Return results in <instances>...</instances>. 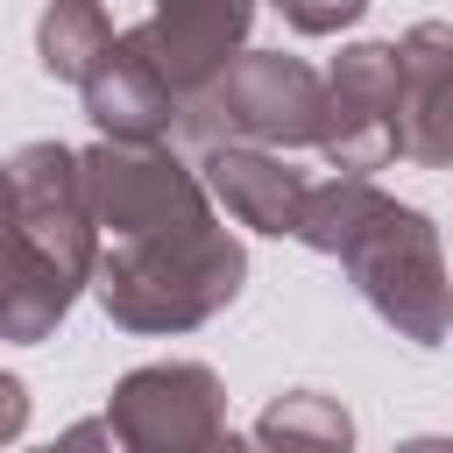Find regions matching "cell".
<instances>
[{
    "mask_svg": "<svg viewBox=\"0 0 453 453\" xmlns=\"http://www.w3.org/2000/svg\"><path fill=\"white\" fill-rule=\"evenodd\" d=\"M248 283V248L219 226H170L142 241H106L92 262V297L120 333H191L219 319Z\"/></svg>",
    "mask_w": 453,
    "mask_h": 453,
    "instance_id": "obj_1",
    "label": "cell"
},
{
    "mask_svg": "<svg viewBox=\"0 0 453 453\" xmlns=\"http://www.w3.org/2000/svg\"><path fill=\"white\" fill-rule=\"evenodd\" d=\"M333 262L347 269L361 304L396 340L446 347V333H453V269H446V241H439L432 212H418L403 198H382Z\"/></svg>",
    "mask_w": 453,
    "mask_h": 453,
    "instance_id": "obj_2",
    "label": "cell"
},
{
    "mask_svg": "<svg viewBox=\"0 0 453 453\" xmlns=\"http://www.w3.org/2000/svg\"><path fill=\"white\" fill-rule=\"evenodd\" d=\"M319 99H326V78L304 64V57H283V50H241L212 85H198L184 106H177V134L205 149H311L319 142Z\"/></svg>",
    "mask_w": 453,
    "mask_h": 453,
    "instance_id": "obj_3",
    "label": "cell"
},
{
    "mask_svg": "<svg viewBox=\"0 0 453 453\" xmlns=\"http://www.w3.org/2000/svg\"><path fill=\"white\" fill-rule=\"evenodd\" d=\"M78 163H85L92 226L113 234V241H142V234L212 219L205 177L163 142H92V149H78Z\"/></svg>",
    "mask_w": 453,
    "mask_h": 453,
    "instance_id": "obj_4",
    "label": "cell"
},
{
    "mask_svg": "<svg viewBox=\"0 0 453 453\" xmlns=\"http://www.w3.org/2000/svg\"><path fill=\"white\" fill-rule=\"evenodd\" d=\"M99 418L120 453H205L226 432V389L205 361H149L113 382Z\"/></svg>",
    "mask_w": 453,
    "mask_h": 453,
    "instance_id": "obj_5",
    "label": "cell"
},
{
    "mask_svg": "<svg viewBox=\"0 0 453 453\" xmlns=\"http://www.w3.org/2000/svg\"><path fill=\"white\" fill-rule=\"evenodd\" d=\"M7 198L14 219L28 234V248L64 276V283H92L99 262V226H92V198H85V163L71 142H21L7 163Z\"/></svg>",
    "mask_w": 453,
    "mask_h": 453,
    "instance_id": "obj_6",
    "label": "cell"
},
{
    "mask_svg": "<svg viewBox=\"0 0 453 453\" xmlns=\"http://www.w3.org/2000/svg\"><path fill=\"white\" fill-rule=\"evenodd\" d=\"M333 177H375L396 156V42H354L326 71L319 142Z\"/></svg>",
    "mask_w": 453,
    "mask_h": 453,
    "instance_id": "obj_7",
    "label": "cell"
},
{
    "mask_svg": "<svg viewBox=\"0 0 453 453\" xmlns=\"http://www.w3.org/2000/svg\"><path fill=\"white\" fill-rule=\"evenodd\" d=\"M248 28H255V0H149V21H134L177 106L248 50Z\"/></svg>",
    "mask_w": 453,
    "mask_h": 453,
    "instance_id": "obj_8",
    "label": "cell"
},
{
    "mask_svg": "<svg viewBox=\"0 0 453 453\" xmlns=\"http://www.w3.org/2000/svg\"><path fill=\"white\" fill-rule=\"evenodd\" d=\"M396 156L453 170V28L418 21L396 35Z\"/></svg>",
    "mask_w": 453,
    "mask_h": 453,
    "instance_id": "obj_9",
    "label": "cell"
},
{
    "mask_svg": "<svg viewBox=\"0 0 453 453\" xmlns=\"http://www.w3.org/2000/svg\"><path fill=\"white\" fill-rule=\"evenodd\" d=\"M78 92H85L99 142H163L177 127V92H170V78L156 71V57L142 50L134 28L113 35V50L99 57V71Z\"/></svg>",
    "mask_w": 453,
    "mask_h": 453,
    "instance_id": "obj_10",
    "label": "cell"
},
{
    "mask_svg": "<svg viewBox=\"0 0 453 453\" xmlns=\"http://www.w3.org/2000/svg\"><path fill=\"white\" fill-rule=\"evenodd\" d=\"M198 177H205V198L226 205L234 226H255V234H290L297 241V219H304V198H311V177L276 156V149H205L198 156Z\"/></svg>",
    "mask_w": 453,
    "mask_h": 453,
    "instance_id": "obj_11",
    "label": "cell"
},
{
    "mask_svg": "<svg viewBox=\"0 0 453 453\" xmlns=\"http://www.w3.org/2000/svg\"><path fill=\"white\" fill-rule=\"evenodd\" d=\"M78 304V283H64L21 234L14 198H7V170H0V340H50L64 326V311Z\"/></svg>",
    "mask_w": 453,
    "mask_h": 453,
    "instance_id": "obj_12",
    "label": "cell"
},
{
    "mask_svg": "<svg viewBox=\"0 0 453 453\" xmlns=\"http://www.w3.org/2000/svg\"><path fill=\"white\" fill-rule=\"evenodd\" d=\"M248 439L262 453H354V411L326 389H283L262 403Z\"/></svg>",
    "mask_w": 453,
    "mask_h": 453,
    "instance_id": "obj_13",
    "label": "cell"
},
{
    "mask_svg": "<svg viewBox=\"0 0 453 453\" xmlns=\"http://www.w3.org/2000/svg\"><path fill=\"white\" fill-rule=\"evenodd\" d=\"M113 35L120 28H113V14L99 0H50L42 21H35V64L57 85H85L99 71V57L113 50Z\"/></svg>",
    "mask_w": 453,
    "mask_h": 453,
    "instance_id": "obj_14",
    "label": "cell"
},
{
    "mask_svg": "<svg viewBox=\"0 0 453 453\" xmlns=\"http://www.w3.org/2000/svg\"><path fill=\"white\" fill-rule=\"evenodd\" d=\"M382 198H389V191H375V177H326V184H311V198H304L297 241H304L311 255H340Z\"/></svg>",
    "mask_w": 453,
    "mask_h": 453,
    "instance_id": "obj_15",
    "label": "cell"
},
{
    "mask_svg": "<svg viewBox=\"0 0 453 453\" xmlns=\"http://www.w3.org/2000/svg\"><path fill=\"white\" fill-rule=\"evenodd\" d=\"M276 14H283V28H297V35H340V28H354L361 14H368V0H269Z\"/></svg>",
    "mask_w": 453,
    "mask_h": 453,
    "instance_id": "obj_16",
    "label": "cell"
},
{
    "mask_svg": "<svg viewBox=\"0 0 453 453\" xmlns=\"http://www.w3.org/2000/svg\"><path fill=\"white\" fill-rule=\"evenodd\" d=\"M28 411H35V403H28V382L0 368V446H14V439L28 432Z\"/></svg>",
    "mask_w": 453,
    "mask_h": 453,
    "instance_id": "obj_17",
    "label": "cell"
},
{
    "mask_svg": "<svg viewBox=\"0 0 453 453\" xmlns=\"http://www.w3.org/2000/svg\"><path fill=\"white\" fill-rule=\"evenodd\" d=\"M35 453H120V439L106 432V418H78L64 439H50V446H35Z\"/></svg>",
    "mask_w": 453,
    "mask_h": 453,
    "instance_id": "obj_18",
    "label": "cell"
},
{
    "mask_svg": "<svg viewBox=\"0 0 453 453\" xmlns=\"http://www.w3.org/2000/svg\"><path fill=\"white\" fill-rule=\"evenodd\" d=\"M389 453H453V439L446 432H418V439H396Z\"/></svg>",
    "mask_w": 453,
    "mask_h": 453,
    "instance_id": "obj_19",
    "label": "cell"
},
{
    "mask_svg": "<svg viewBox=\"0 0 453 453\" xmlns=\"http://www.w3.org/2000/svg\"><path fill=\"white\" fill-rule=\"evenodd\" d=\"M205 453H262V446H255V439H248V432H219V439H212V446H205Z\"/></svg>",
    "mask_w": 453,
    "mask_h": 453,
    "instance_id": "obj_20",
    "label": "cell"
}]
</instances>
